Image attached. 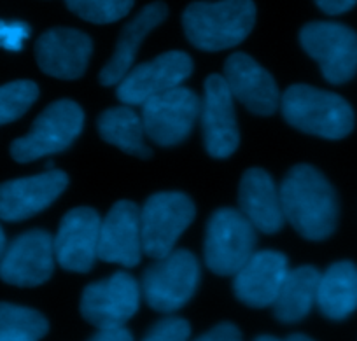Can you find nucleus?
Returning a JSON list of instances; mask_svg holds the SVG:
<instances>
[{
  "instance_id": "nucleus-1",
  "label": "nucleus",
  "mask_w": 357,
  "mask_h": 341,
  "mask_svg": "<svg viewBox=\"0 0 357 341\" xmlns=\"http://www.w3.org/2000/svg\"><path fill=\"white\" fill-rule=\"evenodd\" d=\"M284 217L303 238L321 242L333 235L340 215L338 196L328 179L310 165H296L280 184Z\"/></svg>"
},
{
  "instance_id": "nucleus-2",
  "label": "nucleus",
  "mask_w": 357,
  "mask_h": 341,
  "mask_svg": "<svg viewBox=\"0 0 357 341\" xmlns=\"http://www.w3.org/2000/svg\"><path fill=\"white\" fill-rule=\"evenodd\" d=\"M256 23L252 0L193 2L183 15L188 40L204 51H222L245 40Z\"/></svg>"
},
{
  "instance_id": "nucleus-3",
  "label": "nucleus",
  "mask_w": 357,
  "mask_h": 341,
  "mask_svg": "<svg viewBox=\"0 0 357 341\" xmlns=\"http://www.w3.org/2000/svg\"><path fill=\"white\" fill-rule=\"evenodd\" d=\"M280 110L291 126L328 140L345 139L356 125L352 107L333 91L294 84L280 96Z\"/></svg>"
},
{
  "instance_id": "nucleus-4",
  "label": "nucleus",
  "mask_w": 357,
  "mask_h": 341,
  "mask_svg": "<svg viewBox=\"0 0 357 341\" xmlns=\"http://www.w3.org/2000/svg\"><path fill=\"white\" fill-rule=\"evenodd\" d=\"M198 282L200 266L197 257L188 250H172L144 271L140 291L151 308L174 313L193 298Z\"/></svg>"
},
{
  "instance_id": "nucleus-5",
  "label": "nucleus",
  "mask_w": 357,
  "mask_h": 341,
  "mask_svg": "<svg viewBox=\"0 0 357 341\" xmlns=\"http://www.w3.org/2000/svg\"><path fill=\"white\" fill-rule=\"evenodd\" d=\"M84 112L72 100H58L40 112L32 128L11 146V156L18 163H30L67 149L79 137Z\"/></svg>"
},
{
  "instance_id": "nucleus-6",
  "label": "nucleus",
  "mask_w": 357,
  "mask_h": 341,
  "mask_svg": "<svg viewBox=\"0 0 357 341\" xmlns=\"http://www.w3.org/2000/svg\"><path fill=\"white\" fill-rule=\"evenodd\" d=\"M256 227L240 210L221 209L212 213L205 232V263L215 275H235L254 254Z\"/></svg>"
},
{
  "instance_id": "nucleus-7",
  "label": "nucleus",
  "mask_w": 357,
  "mask_h": 341,
  "mask_svg": "<svg viewBox=\"0 0 357 341\" xmlns=\"http://www.w3.org/2000/svg\"><path fill=\"white\" fill-rule=\"evenodd\" d=\"M195 219V205L184 192H156L140 209L142 250L153 259H161L174 250Z\"/></svg>"
},
{
  "instance_id": "nucleus-8",
  "label": "nucleus",
  "mask_w": 357,
  "mask_h": 341,
  "mask_svg": "<svg viewBox=\"0 0 357 341\" xmlns=\"http://www.w3.org/2000/svg\"><path fill=\"white\" fill-rule=\"evenodd\" d=\"M303 50L331 84L349 82L357 72V33L335 22H312L300 32Z\"/></svg>"
},
{
  "instance_id": "nucleus-9",
  "label": "nucleus",
  "mask_w": 357,
  "mask_h": 341,
  "mask_svg": "<svg viewBox=\"0 0 357 341\" xmlns=\"http://www.w3.org/2000/svg\"><path fill=\"white\" fill-rule=\"evenodd\" d=\"M202 102L190 88H177L153 96L142 105L144 132L154 144L165 147L184 142L200 116Z\"/></svg>"
},
{
  "instance_id": "nucleus-10",
  "label": "nucleus",
  "mask_w": 357,
  "mask_h": 341,
  "mask_svg": "<svg viewBox=\"0 0 357 341\" xmlns=\"http://www.w3.org/2000/svg\"><path fill=\"white\" fill-rule=\"evenodd\" d=\"M140 285L126 271L89 284L81 296V315L97 329L123 327L140 306Z\"/></svg>"
},
{
  "instance_id": "nucleus-11",
  "label": "nucleus",
  "mask_w": 357,
  "mask_h": 341,
  "mask_svg": "<svg viewBox=\"0 0 357 341\" xmlns=\"http://www.w3.org/2000/svg\"><path fill=\"white\" fill-rule=\"evenodd\" d=\"M193 72V60L184 51H168L154 60L130 68L118 82V98L142 107L147 100L183 84Z\"/></svg>"
},
{
  "instance_id": "nucleus-12",
  "label": "nucleus",
  "mask_w": 357,
  "mask_h": 341,
  "mask_svg": "<svg viewBox=\"0 0 357 341\" xmlns=\"http://www.w3.org/2000/svg\"><path fill=\"white\" fill-rule=\"evenodd\" d=\"M53 238L44 229L20 235L0 257V278L16 287H36L51 278L54 270Z\"/></svg>"
},
{
  "instance_id": "nucleus-13",
  "label": "nucleus",
  "mask_w": 357,
  "mask_h": 341,
  "mask_svg": "<svg viewBox=\"0 0 357 341\" xmlns=\"http://www.w3.org/2000/svg\"><path fill=\"white\" fill-rule=\"evenodd\" d=\"M102 219L97 210L79 206L61 219L53 238L54 257L63 270L86 273L98 257V235Z\"/></svg>"
},
{
  "instance_id": "nucleus-14",
  "label": "nucleus",
  "mask_w": 357,
  "mask_h": 341,
  "mask_svg": "<svg viewBox=\"0 0 357 341\" xmlns=\"http://www.w3.org/2000/svg\"><path fill=\"white\" fill-rule=\"evenodd\" d=\"M200 116L207 153L218 160L231 156L240 144V133L233 107V95L221 74H212L205 81Z\"/></svg>"
},
{
  "instance_id": "nucleus-15",
  "label": "nucleus",
  "mask_w": 357,
  "mask_h": 341,
  "mask_svg": "<svg viewBox=\"0 0 357 341\" xmlns=\"http://www.w3.org/2000/svg\"><path fill=\"white\" fill-rule=\"evenodd\" d=\"M221 75L233 98L242 102L250 112L257 116H272L280 105V93L275 79L249 54H231L226 60Z\"/></svg>"
},
{
  "instance_id": "nucleus-16",
  "label": "nucleus",
  "mask_w": 357,
  "mask_h": 341,
  "mask_svg": "<svg viewBox=\"0 0 357 341\" xmlns=\"http://www.w3.org/2000/svg\"><path fill=\"white\" fill-rule=\"evenodd\" d=\"M67 184L68 177L60 170L0 184V219L18 222L43 212L67 189Z\"/></svg>"
},
{
  "instance_id": "nucleus-17",
  "label": "nucleus",
  "mask_w": 357,
  "mask_h": 341,
  "mask_svg": "<svg viewBox=\"0 0 357 341\" xmlns=\"http://www.w3.org/2000/svg\"><path fill=\"white\" fill-rule=\"evenodd\" d=\"M140 210L128 199L114 203L100 224L98 259L133 268L142 257Z\"/></svg>"
},
{
  "instance_id": "nucleus-18",
  "label": "nucleus",
  "mask_w": 357,
  "mask_h": 341,
  "mask_svg": "<svg viewBox=\"0 0 357 341\" xmlns=\"http://www.w3.org/2000/svg\"><path fill=\"white\" fill-rule=\"evenodd\" d=\"M93 43L75 29H51L36 43L40 70L58 79H77L84 74Z\"/></svg>"
},
{
  "instance_id": "nucleus-19",
  "label": "nucleus",
  "mask_w": 357,
  "mask_h": 341,
  "mask_svg": "<svg viewBox=\"0 0 357 341\" xmlns=\"http://www.w3.org/2000/svg\"><path fill=\"white\" fill-rule=\"evenodd\" d=\"M287 259L273 250L256 252L235 273L233 292L243 305L250 308H266L275 303L286 278Z\"/></svg>"
},
{
  "instance_id": "nucleus-20",
  "label": "nucleus",
  "mask_w": 357,
  "mask_h": 341,
  "mask_svg": "<svg viewBox=\"0 0 357 341\" xmlns=\"http://www.w3.org/2000/svg\"><path fill=\"white\" fill-rule=\"evenodd\" d=\"M240 212L261 233L272 235L282 229L284 217L280 192L263 168H250L242 175L238 189Z\"/></svg>"
},
{
  "instance_id": "nucleus-21",
  "label": "nucleus",
  "mask_w": 357,
  "mask_h": 341,
  "mask_svg": "<svg viewBox=\"0 0 357 341\" xmlns=\"http://www.w3.org/2000/svg\"><path fill=\"white\" fill-rule=\"evenodd\" d=\"M168 15V8L163 2H153L147 4L139 11V15L126 23L121 30L116 50L112 53L111 60L105 63L100 72V82L104 86H118V82L130 72V68L135 63L137 53L140 50V44L147 37V33L153 32Z\"/></svg>"
},
{
  "instance_id": "nucleus-22",
  "label": "nucleus",
  "mask_w": 357,
  "mask_h": 341,
  "mask_svg": "<svg viewBox=\"0 0 357 341\" xmlns=\"http://www.w3.org/2000/svg\"><path fill=\"white\" fill-rule=\"evenodd\" d=\"M322 315L343 320L357 310V266L350 261H338L321 273L317 303Z\"/></svg>"
},
{
  "instance_id": "nucleus-23",
  "label": "nucleus",
  "mask_w": 357,
  "mask_h": 341,
  "mask_svg": "<svg viewBox=\"0 0 357 341\" xmlns=\"http://www.w3.org/2000/svg\"><path fill=\"white\" fill-rule=\"evenodd\" d=\"M321 273L314 266H300L287 271L275 303L273 313L284 324H296L312 312L317 303Z\"/></svg>"
},
{
  "instance_id": "nucleus-24",
  "label": "nucleus",
  "mask_w": 357,
  "mask_h": 341,
  "mask_svg": "<svg viewBox=\"0 0 357 341\" xmlns=\"http://www.w3.org/2000/svg\"><path fill=\"white\" fill-rule=\"evenodd\" d=\"M97 125L102 139L121 149L123 153L142 160L151 156V149L146 144L142 118L130 105L105 110L100 114Z\"/></svg>"
},
{
  "instance_id": "nucleus-25",
  "label": "nucleus",
  "mask_w": 357,
  "mask_h": 341,
  "mask_svg": "<svg viewBox=\"0 0 357 341\" xmlns=\"http://www.w3.org/2000/svg\"><path fill=\"white\" fill-rule=\"evenodd\" d=\"M47 329L46 317L37 310L0 303V341H39Z\"/></svg>"
},
{
  "instance_id": "nucleus-26",
  "label": "nucleus",
  "mask_w": 357,
  "mask_h": 341,
  "mask_svg": "<svg viewBox=\"0 0 357 341\" xmlns=\"http://www.w3.org/2000/svg\"><path fill=\"white\" fill-rule=\"evenodd\" d=\"M39 88L33 81H15L0 86V125L16 121L33 105Z\"/></svg>"
},
{
  "instance_id": "nucleus-27",
  "label": "nucleus",
  "mask_w": 357,
  "mask_h": 341,
  "mask_svg": "<svg viewBox=\"0 0 357 341\" xmlns=\"http://www.w3.org/2000/svg\"><path fill=\"white\" fill-rule=\"evenodd\" d=\"M135 0H65L67 8L86 22L105 25L125 18Z\"/></svg>"
},
{
  "instance_id": "nucleus-28",
  "label": "nucleus",
  "mask_w": 357,
  "mask_h": 341,
  "mask_svg": "<svg viewBox=\"0 0 357 341\" xmlns=\"http://www.w3.org/2000/svg\"><path fill=\"white\" fill-rule=\"evenodd\" d=\"M191 327L188 320L167 317L154 324L142 341H190Z\"/></svg>"
},
{
  "instance_id": "nucleus-29",
  "label": "nucleus",
  "mask_w": 357,
  "mask_h": 341,
  "mask_svg": "<svg viewBox=\"0 0 357 341\" xmlns=\"http://www.w3.org/2000/svg\"><path fill=\"white\" fill-rule=\"evenodd\" d=\"M30 37V26L23 22H2L0 20V47L20 51Z\"/></svg>"
},
{
  "instance_id": "nucleus-30",
  "label": "nucleus",
  "mask_w": 357,
  "mask_h": 341,
  "mask_svg": "<svg viewBox=\"0 0 357 341\" xmlns=\"http://www.w3.org/2000/svg\"><path fill=\"white\" fill-rule=\"evenodd\" d=\"M193 341H243L242 333L229 322H221Z\"/></svg>"
},
{
  "instance_id": "nucleus-31",
  "label": "nucleus",
  "mask_w": 357,
  "mask_h": 341,
  "mask_svg": "<svg viewBox=\"0 0 357 341\" xmlns=\"http://www.w3.org/2000/svg\"><path fill=\"white\" fill-rule=\"evenodd\" d=\"M88 341H133V336L125 326L107 327V329H98Z\"/></svg>"
},
{
  "instance_id": "nucleus-32",
  "label": "nucleus",
  "mask_w": 357,
  "mask_h": 341,
  "mask_svg": "<svg viewBox=\"0 0 357 341\" xmlns=\"http://www.w3.org/2000/svg\"><path fill=\"white\" fill-rule=\"evenodd\" d=\"M315 4H317L319 9H322L326 15L335 16L350 11V9L357 4V0H315Z\"/></svg>"
},
{
  "instance_id": "nucleus-33",
  "label": "nucleus",
  "mask_w": 357,
  "mask_h": 341,
  "mask_svg": "<svg viewBox=\"0 0 357 341\" xmlns=\"http://www.w3.org/2000/svg\"><path fill=\"white\" fill-rule=\"evenodd\" d=\"M286 341H315V340H312V338L307 336V334H291Z\"/></svg>"
},
{
  "instance_id": "nucleus-34",
  "label": "nucleus",
  "mask_w": 357,
  "mask_h": 341,
  "mask_svg": "<svg viewBox=\"0 0 357 341\" xmlns=\"http://www.w3.org/2000/svg\"><path fill=\"white\" fill-rule=\"evenodd\" d=\"M4 250H6V235L4 232H2V227H0V257H2Z\"/></svg>"
},
{
  "instance_id": "nucleus-35",
  "label": "nucleus",
  "mask_w": 357,
  "mask_h": 341,
  "mask_svg": "<svg viewBox=\"0 0 357 341\" xmlns=\"http://www.w3.org/2000/svg\"><path fill=\"white\" fill-rule=\"evenodd\" d=\"M254 341H282V340H277V338L268 336V334H264V336H257Z\"/></svg>"
}]
</instances>
